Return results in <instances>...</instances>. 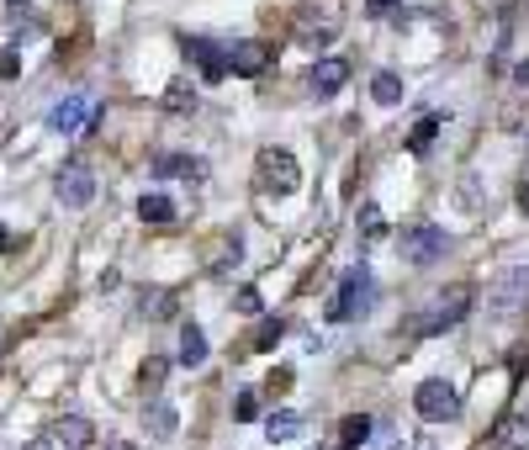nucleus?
Masks as SVG:
<instances>
[{
	"label": "nucleus",
	"instance_id": "obj_5",
	"mask_svg": "<svg viewBox=\"0 0 529 450\" xmlns=\"http://www.w3.org/2000/svg\"><path fill=\"white\" fill-rule=\"evenodd\" d=\"M365 307H371V271L354 265V271H345V281H339L334 302H328V318H334V324H350V318H360Z\"/></svg>",
	"mask_w": 529,
	"mask_h": 450
},
{
	"label": "nucleus",
	"instance_id": "obj_14",
	"mask_svg": "<svg viewBox=\"0 0 529 450\" xmlns=\"http://www.w3.org/2000/svg\"><path fill=\"white\" fill-rule=\"evenodd\" d=\"M138 218L143 223H175V202L159 196V191H149V196H138Z\"/></svg>",
	"mask_w": 529,
	"mask_h": 450
},
{
	"label": "nucleus",
	"instance_id": "obj_6",
	"mask_svg": "<svg viewBox=\"0 0 529 450\" xmlns=\"http://www.w3.org/2000/svg\"><path fill=\"white\" fill-rule=\"evenodd\" d=\"M48 127L64 133V138L90 133V127H96V101H90V96H69V101H59V107L48 112Z\"/></svg>",
	"mask_w": 529,
	"mask_h": 450
},
{
	"label": "nucleus",
	"instance_id": "obj_25",
	"mask_svg": "<svg viewBox=\"0 0 529 450\" xmlns=\"http://www.w3.org/2000/svg\"><path fill=\"white\" fill-rule=\"evenodd\" d=\"M234 419H238V424H254V419H260V393H238Z\"/></svg>",
	"mask_w": 529,
	"mask_h": 450
},
{
	"label": "nucleus",
	"instance_id": "obj_35",
	"mask_svg": "<svg viewBox=\"0 0 529 450\" xmlns=\"http://www.w3.org/2000/svg\"><path fill=\"white\" fill-rule=\"evenodd\" d=\"M117 450H132V446H117Z\"/></svg>",
	"mask_w": 529,
	"mask_h": 450
},
{
	"label": "nucleus",
	"instance_id": "obj_2",
	"mask_svg": "<svg viewBox=\"0 0 529 450\" xmlns=\"http://www.w3.org/2000/svg\"><path fill=\"white\" fill-rule=\"evenodd\" d=\"M254 186L265 191V196H292L296 186H302V165H296L292 149H260V160H254Z\"/></svg>",
	"mask_w": 529,
	"mask_h": 450
},
{
	"label": "nucleus",
	"instance_id": "obj_12",
	"mask_svg": "<svg viewBox=\"0 0 529 450\" xmlns=\"http://www.w3.org/2000/svg\"><path fill=\"white\" fill-rule=\"evenodd\" d=\"M54 446H64V450L96 446V424H90V419H80V413H64L59 424H54Z\"/></svg>",
	"mask_w": 529,
	"mask_h": 450
},
{
	"label": "nucleus",
	"instance_id": "obj_33",
	"mask_svg": "<svg viewBox=\"0 0 529 450\" xmlns=\"http://www.w3.org/2000/svg\"><path fill=\"white\" fill-rule=\"evenodd\" d=\"M11 244H16V238H11V233H5V223H0V255H5V249H11Z\"/></svg>",
	"mask_w": 529,
	"mask_h": 450
},
{
	"label": "nucleus",
	"instance_id": "obj_3",
	"mask_svg": "<svg viewBox=\"0 0 529 450\" xmlns=\"http://www.w3.org/2000/svg\"><path fill=\"white\" fill-rule=\"evenodd\" d=\"M529 307V271L519 265V271H503L498 281L487 286V313L492 318H519Z\"/></svg>",
	"mask_w": 529,
	"mask_h": 450
},
{
	"label": "nucleus",
	"instance_id": "obj_26",
	"mask_svg": "<svg viewBox=\"0 0 529 450\" xmlns=\"http://www.w3.org/2000/svg\"><path fill=\"white\" fill-rule=\"evenodd\" d=\"M149 429H154V435H170V429H175V413H170V402H154V413H149Z\"/></svg>",
	"mask_w": 529,
	"mask_h": 450
},
{
	"label": "nucleus",
	"instance_id": "obj_1",
	"mask_svg": "<svg viewBox=\"0 0 529 450\" xmlns=\"http://www.w3.org/2000/svg\"><path fill=\"white\" fill-rule=\"evenodd\" d=\"M471 302H476V291H471V286H445L434 302H423V307H418V318H413L408 329H413L418 339L445 334V329H456V324L471 313Z\"/></svg>",
	"mask_w": 529,
	"mask_h": 450
},
{
	"label": "nucleus",
	"instance_id": "obj_18",
	"mask_svg": "<svg viewBox=\"0 0 529 450\" xmlns=\"http://www.w3.org/2000/svg\"><path fill=\"white\" fill-rule=\"evenodd\" d=\"M371 429H376V424H371V413H350V419L339 424V440H345V450H360L365 440H371Z\"/></svg>",
	"mask_w": 529,
	"mask_h": 450
},
{
	"label": "nucleus",
	"instance_id": "obj_11",
	"mask_svg": "<svg viewBox=\"0 0 529 450\" xmlns=\"http://www.w3.org/2000/svg\"><path fill=\"white\" fill-rule=\"evenodd\" d=\"M265 64H270V48H265V43H254V38H243V43L228 48V74L254 80V74H265Z\"/></svg>",
	"mask_w": 529,
	"mask_h": 450
},
{
	"label": "nucleus",
	"instance_id": "obj_30",
	"mask_svg": "<svg viewBox=\"0 0 529 450\" xmlns=\"http://www.w3.org/2000/svg\"><path fill=\"white\" fill-rule=\"evenodd\" d=\"M365 11H371V16H392V11H397V0H365Z\"/></svg>",
	"mask_w": 529,
	"mask_h": 450
},
{
	"label": "nucleus",
	"instance_id": "obj_36",
	"mask_svg": "<svg viewBox=\"0 0 529 450\" xmlns=\"http://www.w3.org/2000/svg\"><path fill=\"white\" fill-rule=\"evenodd\" d=\"M11 5H21V0H11Z\"/></svg>",
	"mask_w": 529,
	"mask_h": 450
},
{
	"label": "nucleus",
	"instance_id": "obj_27",
	"mask_svg": "<svg viewBox=\"0 0 529 450\" xmlns=\"http://www.w3.org/2000/svg\"><path fill=\"white\" fill-rule=\"evenodd\" d=\"M234 307H238V313H243V318H260V291H254V286H238Z\"/></svg>",
	"mask_w": 529,
	"mask_h": 450
},
{
	"label": "nucleus",
	"instance_id": "obj_20",
	"mask_svg": "<svg viewBox=\"0 0 529 450\" xmlns=\"http://www.w3.org/2000/svg\"><path fill=\"white\" fill-rule=\"evenodd\" d=\"M371 96H376L381 107H397V101H403V80H397L392 69H381V74L371 80Z\"/></svg>",
	"mask_w": 529,
	"mask_h": 450
},
{
	"label": "nucleus",
	"instance_id": "obj_13",
	"mask_svg": "<svg viewBox=\"0 0 529 450\" xmlns=\"http://www.w3.org/2000/svg\"><path fill=\"white\" fill-rule=\"evenodd\" d=\"M492 450H529V413H508L492 429Z\"/></svg>",
	"mask_w": 529,
	"mask_h": 450
},
{
	"label": "nucleus",
	"instance_id": "obj_29",
	"mask_svg": "<svg viewBox=\"0 0 529 450\" xmlns=\"http://www.w3.org/2000/svg\"><path fill=\"white\" fill-rule=\"evenodd\" d=\"M159 382H165V360H149L143 366V387H159Z\"/></svg>",
	"mask_w": 529,
	"mask_h": 450
},
{
	"label": "nucleus",
	"instance_id": "obj_7",
	"mask_svg": "<svg viewBox=\"0 0 529 450\" xmlns=\"http://www.w3.org/2000/svg\"><path fill=\"white\" fill-rule=\"evenodd\" d=\"M54 196H59L64 207H90V202H96V175L80 165V160L64 165L59 180H54Z\"/></svg>",
	"mask_w": 529,
	"mask_h": 450
},
{
	"label": "nucleus",
	"instance_id": "obj_32",
	"mask_svg": "<svg viewBox=\"0 0 529 450\" xmlns=\"http://www.w3.org/2000/svg\"><path fill=\"white\" fill-rule=\"evenodd\" d=\"M519 212H525V218H529V180H525V186H519Z\"/></svg>",
	"mask_w": 529,
	"mask_h": 450
},
{
	"label": "nucleus",
	"instance_id": "obj_15",
	"mask_svg": "<svg viewBox=\"0 0 529 450\" xmlns=\"http://www.w3.org/2000/svg\"><path fill=\"white\" fill-rule=\"evenodd\" d=\"M354 223H360V238H365V244H376V238H387V218H381V207H376V202H360V212H354Z\"/></svg>",
	"mask_w": 529,
	"mask_h": 450
},
{
	"label": "nucleus",
	"instance_id": "obj_34",
	"mask_svg": "<svg viewBox=\"0 0 529 450\" xmlns=\"http://www.w3.org/2000/svg\"><path fill=\"white\" fill-rule=\"evenodd\" d=\"M27 450H54V440H32Z\"/></svg>",
	"mask_w": 529,
	"mask_h": 450
},
{
	"label": "nucleus",
	"instance_id": "obj_17",
	"mask_svg": "<svg viewBox=\"0 0 529 450\" xmlns=\"http://www.w3.org/2000/svg\"><path fill=\"white\" fill-rule=\"evenodd\" d=\"M154 175H185V180H207V160H175V154H165L159 165H154Z\"/></svg>",
	"mask_w": 529,
	"mask_h": 450
},
{
	"label": "nucleus",
	"instance_id": "obj_24",
	"mask_svg": "<svg viewBox=\"0 0 529 450\" xmlns=\"http://www.w3.org/2000/svg\"><path fill=\"white\" fill-rule=\"evenodd\" d=\"M165 101H170L175 112H196V85H185V80H175V85L165 91Z\"/></svg>",
	"mask_w": 529,
	"mask_h": 450
},
{
	"label": "nucleus",
	"instance_id": "obj_23",
	"mask_svg": "<svg viewBox=\"0 0 529 450\" xmlns=\"http://www.w3.org/2000/svg\"><path fill=\"white\" fill-rule=\"evenodd\" d=\"M434 133H439V117H423V122L413 127L408 149H413V154H429V149H434Z\"/></svg>",
	"mask_w": 529,
	"mask_h": 450
},
{
	"label": "nucleus",
	"instance_id": "obj_31",
	"mask_svg": "<svg viewBox=\"0 0 529 450\" xmlns=\"http://www.w3.org/2000/svg\"><path fill=\"white\" fill-rule=\"evenodd\" d=\"M514 80H519V85H529V58H525V64H514Z\"/></svg>",
	"mask_w": 529,
	"mask_h": 450
},
{
	"label": "nucleus",
	"instance_id": "obj_28",
	"mask_svg": "<svg viewBox=\"0 0 529 450\" xmlns=\"http://www.w3.org/2000/svg\"><path fill=\"white\" fill-rule=\"evenodd\" d=\"M16 74H21V58L11 48H0V80H16Z\"/></svg>",
	"mask_w": 529,
	"mask_h": 450
},
{
	"label": "nucleus",
	"instance_id": "obj_19",
	"mask_svg": "<svg viewBox=\"0 0 529 450\" xmlns=\"http://www.w3.org/2000/svg\"><path fill=\"white\" fill-rule=\"evenodd\" d=\"M265 435H270V440H296V435H302V413H292V408L270 413V419H265Z\"/></svg>",
	"mask_w": 529,
	"mask_h": 450
},
{
	"label": "nucleus",
	"instance_id": "obj_4",
	"mask_svg": "<svg viewBox=\"0 0 529 450\" xmlns=\"http://www.w3.org/2000/svg\"><path fill=\"white\" fill-rule=\"evenodd\" d=\"M413 408H418V419H429V424H450V419H461V393H456L450 382L429 376V382H418Z\"/></svg>",
	"mask_w": 529,
	"mask_h": 450
},
{
	"label": "nucleus",
	"instance_id": "obj_16",
	"mask_svg": "<svg viewBox=\"0 0 529 450\" xmlns=\"http://www.w3.org/2000/svg\"><path fill=\"white\" fill-rule=\"evenodd\" d=\"M201 360H207V334L196 324H185L180 329V366H201Z\"/></svg>",
	"mask_w": 529,
	"mask_h": 450
},
{
	"label": "nucleus",
	"instance_id": "obj_10",
	"mask_svg": "<svg viewBox=\"0 0 529 450\" xmlns=\"http://www.w3.org/2000/svg\"><path fill=\"white\" fill-rule=\"evenodd\" d=\"M185 54L196 58V69H201V80H228V48H218V43H207V38H185Z\"/></svg>",
	"mask_w": 529,
	"mask_h": 450
},
{
	"label": "nucleus",
	"instance_id": "obj_22",
	"mask_svg": "<svg viewBox=\"0 0 529 450\" xmlns=\"http://www.w3.org/2000/svg\"><path fill=\"white\" fill-rule=\"evenodd\" d=\"M170 302H175V297H170V291H159V286L138 297V307H143V318H170Z\"/></svg>",
	"mask_w": 529,
	"mask_h": 450
},
{
	"label": "nucleus",
	"instance_id": "obj_21",
	"mask_svg": "<svg viewBox=\"0 0 529 450\" xmlns=\"http://www.w3.org/2000/svg\"><path fill=\"white\" fill-rule=\"evenodd\" d=\"M281 334H286V324H281V318H265V324L254 329V339H249V350H276Z\"/></svg>",
	"mask_w": 529,
	"mask_h": 450
},
{
	"label": "nucleus",
	"instance_id": "obj_8",
	"mask_svg": "<svg viewBox=\"0 0 529 450\" xmlns=\"http://www.w3.org/2000/svg\"><path fill=\"white\" fill-rule=\"evenodd\" d=\"M403 255H408L413 265H434L445 255V228H434V223L403 228Z\"/></svg>",
	"mask_w": 529,
	"mask_h": 450
},
{
	"label": "nucleus",
	"instance_id": "obj_9",
	"mask_svg": "<svg viewBox=\"0 0 529 450\" xmlns=\"http://www.w3.org/2000/svg\"><path fill=\"white\" fill-rule=\"evenodd\" d=\"M307 80H312V91H318V96L328 101V96H339V91L350 85V58H334V54H328V58H318Z\"/></svg>",
	"mask_w": 529,
	"mask_h": 450
}]
</instances>
